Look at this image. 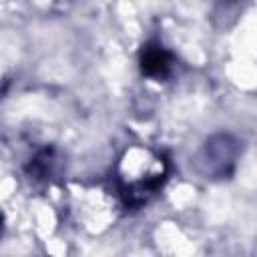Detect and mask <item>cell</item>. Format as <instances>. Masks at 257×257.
Listing matches in <instances>:
<instances>
[{"mask_svg":"<svg viewBox=\"0 0 257 257\" xmlns=\"http://www.w3.org/2000/svg\"><path fill=\"white\" fill-rule=\"evenodd\" d=\"M169 68V58L161 48H149L143 56V70L147 74H163Z\"/></svg>","mask_w":257,"mask_h":257,"instance_id":"obj_1","label":"cell"}]
</instances>
